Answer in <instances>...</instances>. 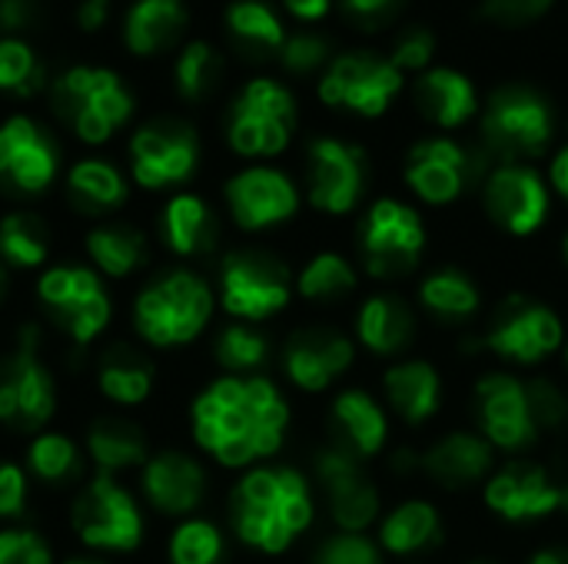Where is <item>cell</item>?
Returning a JSON list of instances; mask_svg holds the SVG:
<instances>
[{"mask_svg": "<svg viewBox=\"0 0 568 564\" xmlns=\"http://www.w3.org/2000/svg\"><path fill=\"white\" fill-rule=\"evenodd\" d=\"M57 564H106L103 558H97V555H70V558H63V562Z\"/></svg>", "mask_w": 568, "mask_h": 564, "instance_id": "58", "label": "cell"}, {"mask_svg": "<svg viewBox=\"0 0 568 564\" xmlns=\"http://www.w3.org/2000/svg\"><path fill=\"white\" fill-rule=\"evenodd\" d=\"M466 564H503L499 558H489V555H479V558H473V562Z\"/></svg>", "mask_w": 568, "mask_h": 564, "instance_id": "60", "label": "cell"}, {"mask_svg": "<svg viewBox=\"0 0 568 564\" xmlns=\"http://www.w3.org/2000/svg\"><path fill=\"white\" fill-rule=\"evenodd\" d=\"M213 359L226 376H260L270 359V339L250 322H230L213 339Z\"/></svg>", "mask_w": 568, "mask_h": 564, "instance_id": "42", "label": "cell"}, {"mask_svg": "<svg viewBox=\"0 0 568 564\" xmlns=\"http://www.w3.org/2000/svg\"><path fill=\"white\" fill-rule=\"evenodd\" d=\"M83 452L87 462L97 469V475H120L130 469H143L150 459V442L140 422L126 416H100L83 432Z\"/></svg>", "mask_w": 568, "mask_h": 564, "instance_id": "30", "label": "cell"}, {"mask_svg": "<svg viewBox=\"0 0 568 564\" xmlns=\"http://www.w3.org/2000/svg\"><path fill=\"white\" fill-rule=\"evenodd\" d=\"M483 502L496 519L509 525H529L566 512L568 482L556 479L539 462L516 459L489 475L483 485Z\"/></svg>", "mask_w": 568, "mask_h": 564, "instance_id": "20", "label": "cell"}, {"mask_svg": "<svg viewBox=\"0 0 568 564\" xmlns=\"http://www.w3.org/2000/svg\"><path fill=\"white\" fill-rule=\"evenodd\" d=\"M140 495L163 519H190L210 495V475L203 462L183 449H160L140 469Z\"/></svg>", "mask_w": 568, "mask_h": 564, "instance_id": "23", "label": "cell"}, {"mask_svg": "<svg viewBox=\"0 0 568 564\" xmlns=\"http://www.w3.org/2000/svg\"><path fill=\"white\" fill-rule=\"evenodd\" d=\"M406 3L409 0H336L346 23H353L363 33H376V30H386L389 23H396L403 17Z\"/></svg>", "mask_w": 568, "mask_h": 564, "instance_id": "52", "label": "cell"}, {"mask_svg": "<svg viewBox=\"0 0 568 564\" xmlns=\"http://www.w3.org/2000/svg\"><path fill=\"white\" fill-rule=\"evenodd\" d=\"M220 76H223V57L213 43L190 40L180 50L176 66H173V86L183 100H190V103L206 100L216 90Z\"/></svg>", "mask_w": 568, "mask_h": 564, "instance_id": "44", "label": "cell"}, {"mask_svg": "<svg viewBox=\"0 0 568 564\" xmlns=\"http://www.w3.org/2000/svg\"><path fill=\"white\" fill-rule=\"evenodd\" d=\"M549 189L568 203V140L566 143H559L556 146V153H552V160H549Z\"/></svg>", "mask_w": 568, "mask_h": 564, "instance_id": "55", "label": "cell"}, {"mask_svg": "<svg viewBox=\"0 0 568 564\" xmlns=\"http://www.w3.org/2000/svg\"><path fill=\"white\" fill-rule=\"evenodd\" d=\"M313 479L339 532L366 535V529L376 525L383 499L373 475L366 472V459L329 439L313 452Z\"/></svg>", "mask_w": 568, "mask_h": 564, "instance_id": "16", "label": "cell"}, {"mask_svg": "<svg viewBox=\"0 0 568 564\" xmlns=\"http://www.w3.org/2000/svg\"><path fill=\"white\" fill-rule=\"evenodd\" d=\"M223 199H226L230 219L243 233H266V229L286 226L300 213L296 180L266 163H253L233 173L223 186Z\"/></svg>", "mask_w": 568, "mask_h": 564, "instance_id": "21", "label": "cell"}, {"mask_svg": "<svg viewBox=\"0 0 568 564\" xmlns=\"http://www.w3.org/2000/svg\"><path fill=\"white\" fill-rule=\"evenodd\" d=\"M296 279L286 263L263 249H236L223 256L216 276V299L226 316L240 322H266L280 316L293 299Z\"/></svg>", "mask_w": 568, "mask_h": 564, "instance_id": "11", "label": "cell"}, {"mask_svg": "<svg viewBox=\"0 0 568 564\" xmlns=\"http://www.w3.org/2000/svg\"><path fill=\"white\" fill-rule=\"evenodd\" d=\"M313 482L293 465H256L230 492V529L260 555H286L313 525Z\"/></svg>", "mask_w": 568, "mask_h": 564, "instance_id": "2", "label": "cell"}, {"mask_svg": "<svg viewBox=\"0 0 568 564\" xmlns=\"http://www.w3.org/2000/svg\"><path fill=\"white\" fill-rule=\"evenodd\" d=\"M356 286H359L356 266L336 249H323V253L310 256L296 276V296L313 302V306L343 302L356 293Z\"/></svg>", "mask_w": 568, "mask_h": 564, "instance_id": "41", "label": "cell"}, {"mask_svg": "<svg viewBox=\"0 0 568 564\" xmlns=\"http://www.w3.org/2000/svg\"><path fill=\"white\" fill-rule=\"evenodd\" d=\"M369 186V153L346 136H316L306 146V203L323 216H349Z\"/></svg>", "mask_w": 568, "mask_h": 564, "instance_id": "15", "label": "cell"}, {"mask_svg": "<svg viewBox=\"0 0 568 564\" xmlns=\"http://www.w3.org/2000/svg\"><path fill=\"white\" fill-rule=\"evenodd\" d=\"M383 396L406 425H426L443 406V376L429 359H399L383 372Z\"/></svg>", "mask_w": 568, "mask_h": 564, "instance_id": "29", "label": "cell"}, {"mask_svg": "<svg viewBox=\"0 0 568 564\" xmlns=\"http://www.w3.org/2000/svg\"><path fill=\"white\" fill-rule=\"evenodd\" d=\"M10 269L0 263V306H3V299H7V289H10V276H7Z\"/></svg>", "mask_w": 568, "mask_h": 564, "instance_id": "59", "label": "cell"}, {"mask_svg": "<svg viewBox=\"0 0 568 564\" xmlns=\"http://www.w3.org/2000/svg\"><path fill=\"white\" fill-rule=\"evenodd\" d=\"M37 17L33 0H0V27L3 30H23Z\"/></svg>", "mask_w": 568, "mask_h": 564, "instance_id": "54", "label": "cell"}, {"mask_svg": "<svg viewBox=\"0 0 568 564\" xmlns=\"http://www.w3.org/2000/svg\"><path fill=\"white\" fill-rule=\"evenodd\" d=\"M60 173V150L53 136L30 116L0 123V186L17 196H40Z\"/></svg>", "mask_w": 568, "mask_h": 564, "instance_id": "22", "label": "cell"}, {"mask_svg": "<svg viewBox=\"0 0 568 564\" xmlns=\"http://www.w3.org/2000/svg\"><path fill=\"white\" fill-rule=\"evenodd\" d=\"M216 289L193 269H166L140 286L133 299V332L150 349H183L213 319Z\"/></svg>", "mask_w": 568, "mask_h": 564, "instance_id": "3", "label": "cell"}, {"mask_svg": "<svg viewBox=\"0 0 568 564\" xmlns=\"http://www.w3.org/2000/svg\"><path fill=\"white\" fill-rule=\"evenodd\" d=\"M336 40L329 33H323L320 27H303V30H293L280 50V66L290 73V76H316L329 66V60L336 57Z\"/></svg>", "mask_w": 568, "mask_h": 564, "instance_id": "45", "label": "cell"}, {"mask_svg": "<svg viewBox=\"0 0 568 564\" xmlns=\"http://www.w3.org/2000/svg\"><path fill=\"white\" fill-rule=\"evenodd\" d=\"M556 106L532 83H503L479 113V136L496 163H532L556 143Z\"/></svg>", "mask_w": 568, "mask_h": 564, "instance_id": "4", "label": "cell"}, {"mask_svg": "<svg viewBox=\"0 0 568 564\" xmlns=\"http://www.w3.org/2000/svg\"><path fill=\"white\" fill-rule=\"evenodd\" d=\"M53 113L87 146L113 140L133 116V93L110 66H70L53 80Z\"/></svg>", "mask_w": 568, "mask_h": 564, "instance_id": "6", "label": "cell"}, {"mask_svg": "<svg viewBox=\"0 0 568 564\" xmlns=\"http://www.w3.org/2000/svg\"><path fill=\"white\" fill-rule=\"evenodd\" d=\"M170 564H223L226 562V535L216 522L203 515H190L176 522L166 539Z\"/></svg>", "mask_w": 568, "mask_h": 564, "instance_id": "43", "label": "cell"}, {"mask_svg": "<svg viewBox=\"0 0 568 564\" xmlns=\"http://www.w3.org/2000/svg\"><path fill=\"white\" fill-rule=\"evenodd\" d=\"M562 256H566V266H568V233H566V239H562Z\"/></svg>", "mask_w": 568, "mask_h": 564, "instance_id": "61", "label": "cell"}, {"mask_svg": "<svg viewBox=\"0 0 568 564\" xmlns=\"http://www.w3.org/2000/svg\"><path fill=\"white\" fill-rule=\"evenodd\" d=\"M483 209L506 236H532L552 213L549 180L532 163H496L483 176Z\"/></svg>", "mask_w": 568, "mask_h": 564, "instance_id": "19", "label": "cell"}, {"mask_svg": "<svg viewBox=\"0 0 568 564\" xmlns=\"http://www.w3.org/2000/svg\"><path fill=\"white\" fill-rule=\"evenodd\" d=\"M190 10L183 0H136L123 17V43L130 53L153 57L180 40Z\"/></svg>", "mask_w": 568, "mask_h": 564, "instance_id": "38", "label": "cell"}, {"mask_svg": "<svg viewBox=\"0 0 568 564\" xmlns=\"http://www.w3.org/2000/svg\"><path fill=\"white\" fill-rule=\"evenodd\" d=\"M200 170V136L180 120H153L130 136V176L140 189L166 193Z\"/></svg>", "mask_w": 568, "mask_h": 564, "instance_id": "17", "label": "cell"}, {"mask_svg": "<svg viewBox=\"0 0 568 564\" xmlns=\"http://www.w3.org/2000/svg\"><path fill=\"white\" fill-rule=\"evenodd\" d=\"M479 435L503 452H523L542 439L529 382L513 372H486L473 389Z\"/></svg>", "mask_w": 568, "mask_h": 564, "instance_id": "18", "label": "cell"}, {"mask_svg": "<svg viewBox=\"0 0 568 564\" xmlns=\"http://www.w3.org/2000/svg\"><path fill=\"white\" fill-rule=\"evenodd\" d=\"M30 485L33 479L27 475L23 462L0 459V522L3 525H20L30 505Z\"/></svg>", "mask_w": 568, "mask_h": 564, "instance_id": "51", "label": "cell"}, {"mask_svg": "<svg viewBox=\"0 0 568 564\" xmlns=\"http://www.w3.org/2000/svg\"><path fill=\"white\" fill-rule=\"evenodd\" d=\"M359 259L376 279H399L419 269L426 253V223L416 206L379 196L359 219Z\"/></svg>", "mask_w": 568, "mask_h": 564, "instance_id": "12", "label": "cell"}, {"mask_svg": "<svg viewBox=\"0 0 568 564\" xmlns=\"http://www.w3.org/2000/svg\"><path fill=\"white\" fill-rule=\"evenodd\" d=\"M479 176H486L483 156L449 133L416 140L403 160V183L426 206L459 203Z\"/></svg>", "mask_w": 568, "mask_h": 564, "instance_id": "14", "label": "cell"}, {"mask_svg": "<svg viewBox=\"0 0 568 564\" xmlns=\"http://www.w3.org/2000/svg\"><path fill=\"white\" fill-rule=\"evenodd\" d=\"M356 339L373 356L396 359L416 339V309L399 293H373L356 309Z\"/></svg>", "mask_w": 568, "mask_h": 564, "instance_id": "28", "label": "cell"}, {"mask_svg": "<svg viewBox=\"0 0 568 564\" xmlns=\"http://www.w3.org/2000/svg\"><path fill=\"white\" fill-rule=\"evenodd\" d=\"M283 376L310 396L336 386L356 362V342L333 326H306L296 329L283 346Z\"/></svg>", "mask_w": 568, "mask_h": 564, "instance_id": "24", "label": "cell"}, {"mask_svg": "<svg viewBox=\"0 0 568 564\" xmlns=\"http://www.w3.org/2000/svg\"><path fill=\"white\" fill-rule=\"evenodd\" d=\"M476 346L503 362L539 366L566 349V322L552 306L516 293L493 312Z\"/></svg>", "mask_w": 568, "mask_h": 564, "instance_id": "13", "label": "cell"}, {"mask_svg": "<svg viewBox=\"0 0 568 564\" xmlns=\"http://www.w3.org/2000/svg\"><path fill=\"white\" fill-rule=\"evenodd\" d=\"M300 123L293 90L276 76H253L226 113V143L243 160H273L290 150Z\"/></svg>", "mask_w": 568, "mask_h": 564, "instance_id": "8", "label": "cell"}, {"mask_svg": "<svg viewBox=\"0 0 568 564\" xmlns=\"http://www.w3.org/2000/svg\"><path fill=\"white\" fill-rule=\"evenodd\" d=\"M559 0H479V17L503 30H526L546 20Z\"/></svg>", "mask_w": 568, "mask_h": 564, "instance_id": "48", "label": "cell"}, {"mask_svg": "<svg viewBox=\"0 0 568 564\" xmlns=\"http://www.w3.org/2000/svg\"><path fill=\"white\" fill-rule=\"evenodd\" d=\"M443 515L426 499H406L399 502L383 522H379V548L396 558H413L443 542Z\"/></svg>", "mask_w": 568, "mask_h": 564, "instance_id": "36", "label": "cell"}, {"mask_svg": "<svg viewBox=\"0 0 568 564\" xmlns=\"http://www.w3.org/2000/svg\"><path fill=\"white\" fill-rule=\"evenodd\" d=\"M160 239L180 259L210 256L220 243V223L213 206L200 193H173L160 209Z\"/></svg>", "mask_w": 568, "mask_h": 564, "instance_id": "27", "label": "cell"}, {"mask_svg": "<svg viewBox=\"0 0 568 564\" xmlns=\"http://www.w3.org/2000/svg\"><path fill=\"white\" fill-rule=\"evenodd\" d=\"M290 419L283 389L266 376H220L190 402L193 445L233 472L270 462L286 442Z\"/></svg>", "mask_w": 568, "mask_h": 564, "instance_id": "1", "label": "cell"}, {"mask_svg": "<svg viewBox=\"0 0 568 564\" xmlns=\"http://www.w3.org/2000/svg\"><path fill=\"white\" fill-rule=\"evenodd\" d=\"M43 83H47V73L33 47L17 37L0 40V93L23 100L43 90Z\"/></svg>", "mask_w": 568, "mask_h": 564, "instance_id": "46", "label": "cell"}, {"mask_svg": "<svg viewBox=\"0 0 568 564\" xmlns=\"http://www.w3.org/2000/svg\"><path fill=\"white\" fill-rule=\"evenodd\" d=\"M413 106L439 133H459L483 113V96L476 80L449 63H436L413 76Z\"/></svg>", "mask_w": 568, "mask_h": 564, "instance_id": "25", "label": "cell"}, {"mask_svg": "<svg viewBox=\"0 0 568 564\" xmlns=\"http://www.w3.org/2000/svg\"><path fill=\"white\" fill-rule=\"evenodd\" d=\"M389 63L409 80V76H419L426 73L429 66H436V57H439V33L423 27V23H409L403 27L396 37H393V47H389Z\"/></svg>", "mask_w": 568, "mask_h": 564, "instance_id": "47", "label": "cell"}, {"mask_svg": "<svg viewBox=\"0 0 568 564\" xmlns=\"http://www.w3.org/2000/svg\"><path fill=\"white\" fill-rule=\"evenodd\" d=\"M529 564H568V548H542L529 558Z\"/></svg>", "mask_w": 568, "mask_h": 564, "instance_id": "57", "label": "cell"}, {"mask_svg": "<svg viewBox=\"0 0 568 564\" xmlns=\"http://www.w3.org/2000/svg\"><path fill=\"white\" fill-rule=\"evenodd\" d=\"M97 392L116 409H140L156 389V369L136 346H110L93 369Z\"/></svg>", "mask_w": 568, "mask_h": 564, "instance_id": "32", "label": "cell"}, {"mask_svg": "<svg viewBox=\"0 0 568 564\" xmlns=\"http://www.w3.org/2000/svg\"><path fill=\"white\" fill-rule=\"evenodd\" d=\"M67 199L77 213L100 219L130 199V183L110 160L87 156L67 170Z\"/></svg>", "mask_w": 568, "mask_h": 564, "instance_id": "35", "label": "cell"}, {"mask_svg": "<svg viewBox=\"0 0 568 564\" xmlns=\"http://www.w3.org/2000/svg\"><path fill=\"white\" fill-rule=\"evenodd\" d=\"M283 10L300 23V27H320L333 17L336 0H283Z\"/></svg>", "mask_w": 568, "mask_h": 564, "instance_id": "53", "label": "cell"}, {"mask_svg": "<svg viewBox=\"0 0 568 564\" xmlns=\"http://www.w3.org/2000/svg\"><path fill=\"white\" fill-rule=\"evenodd\" d=\"M333 419V442L346 445L349 452H356L359 459H376L386 442H389V416L386 409L376 402V396H369L366 389H346L333 399L329 409Z\"/></svg>", "mask_w": 568, "mask_h": 564, "instance_id": "31", "label": "cell"}, {"mask_svg": "<svg viewBox=\"0 0 568 564\" xmlns=\"http://www.w3.org/2000/svg\"><path fill=\"white\" fill-rule=\"evenodd\" d=\"M33 293L50 326L80 349H90L113 322V296L90 263H60L43 269Z\"/></svg>", "mask_w": 568, "mask_h": 564, "instance_id": "5", "label": "cell"}, {"mask_svg": "<svg viewBox=\"0 0 568 564\" xmlns=\"http://www.w3.org/2000/svg\"><path fill=\"white\" fill-rule=\"evenodd\" d=\"M60 406L57 376L43 359L40 329L23 326L10 352L0 356V425L17 435L43 432Z\"/></svg>", "mask_w": 568, "mask_h": 564, "instance_id": "7", "label": "cell"}, {"mask_svg": "<svg viewBox=\"0 0 568 564\" xmlns=\"http://www.w3.org/2000/svg\"><path fill=\"white\" fill-rule=\"evenodd\" d=\"M87 263L103 279H130L150 263V239L130 223H97L87 239Z\"/></svg>", "mask_w": 568, "mask_h": 564, "instance_id": "33", "label": "cell"}, {"mask_svg": "<svg viewBox=\"0 0 568 564\" xmlns=\"http://www.w3.org/2000/svg\"><path fill=\"white\" fill-rule=\"evenodd\" d=\"M23 469L33 482L47 489H70L87 472V452L73 435L60 429H43L30 435L23 452Z\"/></svg>", "mask_w": 568, "mask_h": 564, "instance_id": "37", "label": "cell"}, {"mask_svg": "<svg viewBox=\"0 0 568 564\" xmlns=\"http://www.w3.org/2000/svg\"><path fill=\"white\" fill-rule=\"evenodd\" d=\"M416 296L423 312L443 326H463L483 312V289L459 266H439L426 273Z\"/></svg>", "mask_w": 568, "mask_h": 564, "instance_id": "34", "label": "cell"}, {"mask_svg": "<svg viewBox=\"0 0 568 564\" xmlns=\"http://www.w3.org/2000/svg\"><path fill=\"white\" fill-rule=\"evenodd\" d=\"M310 564H383V548L366 535L336 532L316 548Z\"/></svg>", "mask_w": 568, "mask_h": 564, "instance_id": "50", "label": "cell"}, {"mask_svg": "<svg viewBox=\"0 0 568 564\" xmlns=\"http://www.w3.org/2000/svg\"><path fill=\"white\" fill-rule=\"evenodd\" d=\"M110 3H113V0H83V3H80V13H77L80 27H83V30H97V27L106 20Z\"/></svg>", "mask_w": 568, "mask_h": 564, "instance_id": "56", "label": "cell"}, {"mask_svg": "<svg viewBox=\"0 0 568 564\" xmlns=\"http://www.w3.org/2000/svg\"><path fill=\"white\" fill-rule=\"evenodd\" d=\"M0 564H57L53 545L30 525L0 529Z\"/></svg>", "mask_w": 568, "mask_h": 564, "instance_id": "49", "label": "cell"}, {"mask_svg": "<svg viewBox=\"0 0 568 564\" xmlns=\"http://www.w3.org/2000/svg\"><path fill=\"white\" fill-rule=\"evenodd\" d=\"M50 226L30 209H13L0 216V263L17 273H33L50 263Z\"/></svg>", "mask_w": 568, "mask_h": 564, "instance_id": "40", "label": "cell"}, {"mask_svg": "<svg viewBox=\"0 0 568 564\" xmlns=\"http://www.w3.org/2000/svg\"><path fill=\"white\" fill-rule=\"evenodd\" d=\"M230 40L253 57H280L290 30L266 0H233L223 13Z\"/></svg>", "mask_w": 568, "mask_h": 564, "instance_id": "39", "label": "cell"}, {"mask_svg": "<svg viewBox=\"0 0 568 564\" xmlns=\"http://www.w3.org/2000/svg\"><path fill=\"white\" fill-rule=\"evenodd\" d=\"M70 532L97 555H130L146 539L140 499L113 475H93L70 499Z\"/></svg>", "mask_w": 568, "mask_h": 564, "instance_id": "9", "label": "cell"}, {"mask_svg": "<svg viewBox=\"0 0 568 564\" xmlns=\"http://www.w3.org/2000/svg\"><path fill=\"white\" fill-rule=\"evenodd\" d=\"M562 359H566V366H568V342H566V349H562Z\"/></svg>", "mask_w": 568, "mask_h": 564, "instance_id": "62", "label": "cell"}, {"mask_svg": "<svg viewBox=\"0 0 568 564\" xmlns=\"http://www.w3.org/2000/svg\"><path fill=\"white\" fill-rule=\"evenodd\" d=\"M406 76L389 63L386 53L376 50H339L329 66L316 80V96L323 106L379 120L386 116L406 90Z\"/></svg>", "mask_w": 568, "mask_h": 564, "instance_id": "10", "label": "cell"}, {"mask_svg": "<svg viewBox=\"0 0 568 564\" xmlns=\"http://www.w3.org/2000/svg\"><path fill=\"white\" fill-rule=\"evenodd\" d=\"M496 472L493 445L479 432H446L423 452V475L443 492H469Z\"/></svg>", "mask_w": 568, "mask_h": 564, "instance_id": "26", "label": "cell"}]
</instances>
